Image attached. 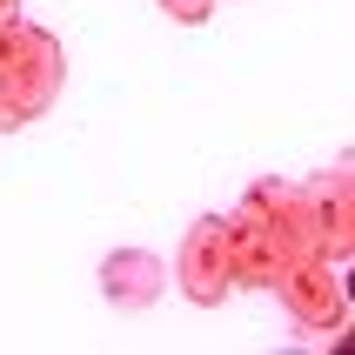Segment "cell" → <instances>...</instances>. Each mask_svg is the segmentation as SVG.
<instances>
[{"label":"cell","mask_w":355,"mask_h":355,"mask_svg":"<svg viewBox=\"0 0 355 355\" xmlns=\"http://www.w3.org/2000/svg\"><path fill=\"white\" fill-rule=\"evenodd\" d=\"M0 135H14V121H7V101H0Z\"/></svg>","instance_id":"obj_9"},{"label":"cell","mask_w":355,"mask_h":355,"mask_svg":"<svg viewBox=\"0 0 355 355\" xmlns=\"http://www.w3.org/2000/svg\"><path fill=\"white\" fill-rule=\"evenodd\" d=\"M60 80H67V54L60 40L34 20H0V101H7V121L27 128L60 101Z\"/></svg>","instance_id":"obj_1"},{"label":"cell","mask_w":355,"mask_h":355,"mask_svg":"<svg viewBox=\"0 0 355 355\" xmlns=\"http://www.w3.org/2000/svg\"><path fill=\"white\" fill-rule=\"evenodd\" d=\"M288 268H295V248L282 241V228H268L255 215H228V275H235V288L268 295Z\"/></svg>","instance_id":"obj_5"},{"label":"cell","mask_w":355,"mask_h":355,"mask_svg":"<svg viewBox=\"0 0 355 355\" xmlns=\"http://www.w3.org/2000/svg\"><path fill=\"white\" fill-rule=\"evenodd\" d=\"M195 309H221L235 295V275H228V215H201L188 235H181L175 275H168Z\"/></svg>","instance_id":"obj_3"},{"label":"cell","mask_w":355,"mask_h":355,"mask_svg":"<svg viewBox=\"0 0 355 355\" xmlns=\"http://www.w3.org/2000/svg\"><path fill=\"white\" fill-rule=\"evenodd\" d=\"M101 295L114 302L121 315H141V309H155L168 295V268L148 248H114V255L101 261Z\"/></svg>","instance_id":"obj_6"},{"label":"cell","mask_w":355,"mask_h":355,"mask_svg":"<svg viewBox=\"0 0 355 355\" xmlns=\"http://www.w3.org/2000/svg\"><path fill=\"white\" fill-rule=\"evenodd\" d=\"M20 14V0H0V20H14Z\"/></svg>","instance_id":"obj_8"},{"label":"cell","mask_w":355,"mask_h":355,"mask_svg":"<svg viewBox=\"0 0 355 355\" xmlns=\"http://www.w3.org/2000/svg\"><path fill=\"white\" fill-rule=\"evenodd\" d=\"M302 195H309V215H315V235H322V261L349 268L355 261V161L309 175Z\"/></svg>","instance_id":"obj_4"},{"label":"cell","mask_w":355,"mask_h":355,"mask_svg":"<svg viewBox=\"0 0 355 355\" xmlns=\"http://www.w3.org/2000/svg\"><path fill=\"white\" fill-rule=\"evenodd\" d=\"M161 14L181 20V27H201V20L215 14V0H161Z\"/></svg>","instance_id":"obj_7"},{"label":"cell","mask_w":355,"mask_h":355,"mask_svg":"<svg viewBox=\"0 0 355 355\" xmlns=\"http://www.w3.org/2000/svg\"><path fill=\"white\" fill-rule=\"evenodd\" d=\"M268 295L288 309V329L295 336H322L329 349L349 342V282H342L336 261H295Z\"/></svg>","instance_id":"obj_2"}]
</instances>
